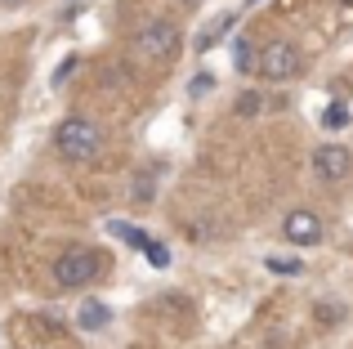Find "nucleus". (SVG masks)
<instances>
[{
  "mask_svg": "<svg viewBox=\"0 0 353 349\" xmlns=\"http://www.w3.org/2000/svg\"><path fill=\"white\" fill-rule=\"evenodd\" d=\"M233 23H237V18H233V14H219V18H215V23H210V27H206V32H201V36H197V54H206V50H210V45H215V41H224V36H228V32H233Z\"/></svg>",
  "mask_w": 353,
  "mask_h": 349,
  "instance_id": "0eeeda50",
  "label": "nucleus"
},
{
  "mask_svg": "<svg viewBox=\"0 0 353 349\" xmlns=\"http://www.w3.org/2000/svg\"><path fill=\"white\" fill-rule=\"evenodd\" d=\"M345 5H353V0H345Z\"/></svg>",
  "mask_w": 353,
  "mask_h": 349,
  "instance_id": "aec40b11",
  "label": "nucleus"
},
{
  "mask_svg": "<svg viewBox=\"0 0 353 349\" xmlns=\"http://www.w3.org/2000/svg\"><path fill=\"white\" fill-rule=\"evenodd\" d=\"M259 108H264V99H259V94H255V90H246V94H241V99H237V117H255V112H259Z\"/></svg>",
  "mask_w": 353,
  "mask_h": 349,
  "instance_id": "ddd939ff",
  "label": "nucleus"
},
{
  "mask_svg": "<svg viewBox=\"0 0 353 349\" xmlns=\"http://www.w3.org/2000/svg\"><path fill=\"white\" fill-rule=\"evenodd\" d=\"M54 143H59V152L68 161H94L99 157V143H103V134H99L94 121H85V117H68V121L59 126V134H54Z\"/></svg>",
  "mask_w": 353,
  "mask_h": 349,
  "instance_id": "f257e3e1",
  "label": "nucleus"
},
{
  "mask_svg": "<svg viewBox=\"0 0 353 349\" xmlns=\"http://www.w3.org/2000/svg\"><path fill=\"white\" fill-rule=\"evenodd\" d=\"M94 278H99V255L90 251V246H72V251H63L59 260H54V282L68 287V291L90 287Z\"/></svg>",
  "mask_w": 353,
  "mask_h": 349,
  "instance_id": "f03ea898",
  "label": "nucleus"
},
{
  "mask_svg": "<svg viewBox=\"0 0 353 349\" xmlns=\"http://www.w3.org/2000/svg\"><path fill=\"white\" fill-rule=\"evenodd\" d=\"M318 323H322V327L340 323V305H318Z\"/></svg>",
  "mask_w": 353,
  "mask_h": 349,
  "instance_id": "dca6fc26",
  "label": "nucleus"
},
{
  "mask_svg": "<svg viewBox=\"0 0 353 349\" xmlns=\"http://www.w3.org/2000/svg\"><path fill=\"white\" fill-rule=\"evenodd\" d=\"M108 305H99V300H90V305H81V327H85V332H103L108 327Z\"/></svg>",
  "mask_w": 353,
  "mask_h": 349,
  "instance_id": "6e6552de",
  "label": "nucleus"
},
{
  "mask_svg": "<svg viewBox=\"0 0 353 349\" xmlns=\"http://www.w3.org/2000/svg\"><path fill=\"white\" fill-rule=\"evenodd\" d=\"M349 166H353V157H349V148H340V143H322V148L313 152V170H318L327 183L345 179Z\"/></svg>",
  "mask_w": 353,
  "mask_h": 349,
  "instance_id": "423d86ee",
  "label": "nucleus"
},
{
  "mask_svg": "<svg viewBox=\"0 0 353 349\" xmlns=\"http://www.w3.org/2000/svg\"><path fill=\"white\" fill-rule=\"evenodd\" d=\"M233 59H237V72H250V68H255V50H250V41H237L233 45Z\"/></svg>",
  "mask_w": 353,
  "mask_h": 349,
  "instance_id": "f8f14e48",
  "label": "nucleus"
},
{
  "mask_svg": "<svg viewBox=\"0 0 353 349\" xmlns=\"http://www.w3.org/2000/svg\"><path fill=\"white\" fill-rule=\"evenodd\" d=\"M0 5H23V0H0Z\"/></svg>",
  "mask_w": 353,
  "mask_h": 349,
  "instance_id": "f3484780",
  "label": "nucleus"
},
{
  "mask_svg": "<svg viewBox=\"0 0 353 349\" xmlns=\"http://www.w3.org/2000/svg\"><path fill=\"white\" fill-rule=\"evenodd\" d=\"M77 68H81V59H77V54H68V59H63L59 68H54V90H63V86H68V81H72V72H77Z\"/></svg>",
  "mask_w": 353,
  "mask_h": 349,
  "instance_id": "9b49d317",
  "label": "nucleus"
},
{
  "mask_svg": "<svg viewBox=\"0 0 353 349\" xmlns=\"http://www.w3.org/2000/svg\"><path fill=\"white\" fill-rule=\"evenodd\" d=\"M108 228H112V233H117V237H125V242H130V246H134V251H143V246H148V242H152V237H148V233H143V228H134V224H121V219H112V224H108Z\"/></svg>",
  "mask_w": 353,
  "mask_h": 349,
  "instance_id": "1a4fd4ad",
  "label": "nucleus"
},
{
  "mask_svg": "<svg viewBox=\"0 0 353 349\" xmlns=\"http://www.w3.org/2000/svg\"><path fill=\"white\" fill-rule=\"evenodd\" d=\"M179 5H201V0H179Z\"/></svg>",
  "mask_w": 353,
  "mask_h": 349,
  "instance_id": "a211bd4d",
  "label": "nucleus"
},
{
  "mask_svg": "<svg viewBox=\"0 0 353 349\" xmlns=\"http://www.w3.org/2000/svg\"><path fill=\"white\" fill-rule=\"evenodd\" d=\"M264 264H268L273 273H282V278H295V273H304V264L295 260V255H291V260H286V255H268Z\"/></svg>",
  "mask_w": 353,
  "mask_h": 349,
  "instance_id": "9d476101",
  "label": "nucleus"
},
{
  "mask_svg": "<svg viewBox=\"0 0 353 349\" xmlns=\"http://www.w3.org/2000/svg\"><path fill=\"white\" fill-rule=\"evenodd\" d=\"M322 121H327L331 130H336V126H349V108H340V103H336V108H327V117H322Z\"/></svg>",
  "mask_w": 353,
  "mask_h": 349,
  "instance_id": "2eb2a0df",
  "label": "nucleus"
},
{
  "mask_svg": "<svg viewBox=\"0 0 353 349\" xmlns=\"http://www.w3.org/2000/svg\"><path fill=\"white\" fill-rule=\"evenodd\" d=\"M300 68H304L300 45H291V41H268L255 59V72L264 81H291V77H300Z\"/></svg>",
  "mask_w": 353,
  "mask_h": 349,
  "instance_id": "7ed1b4c3",
  "label": "nucleus"
},
{
  "mask_svg": "<svg viewBox=\"0 0 353 349\" xmlns=\"http://www.w3.org/2000/svg\"><path fill=\"white\" fill-rule=\"evenodd\" d=\"M143 255L157 264V269H165V264H170V251H165L161 242H148V246H143Z\"/></svg>",
  "mask_w": 353,
  "mask_h": 349,
  "instance_id": "4468645a",
  "label": "nucleus"
},
{
  "mask_svg": "<svg viewBox=\"0 0 353 349\" xmlns=\"http://www.w3.org/2000/svg\"><path fill=\"white\" fill-rule=\"evenodd\" d=\"M246 5H259V0H246Z\"/></svg>",
  "mask_w": 353,
  "mask_h": 349,
  "instance_id": "6ab92c4d",
  "label": "nucleus"
},
{
  "mask_svg": "<svg viewBox=\"0 0 353 349\" xmlns=\"http://www.w3.org/2000/svg\"><path fill=\"white\" fill-rule=\"evenodd\" d=\"M282 237L291 246H318L322 242V219L313 215V210H291V215L282 219Z\"/></svg>",
  "mask_w": 353,
  "mask_h": 349,
  "instance_id": "39448f33",
  "label": "nucleus"
},
{
  "mask_svg": "<svg viewBox=\"0 0 353 349\" xmlns=\"http://www.w3.org/2000/svg\"><path fill=\"white\" fill-rule=\"evenodd\" d=\"M174 50H179V27L170 18H152V23L139 27V36H134L139 59H170Z\"/></svg>",
  "mask_w": 353,
  "mask_h": 349,
  "instance_id": "20e7f679",
  "label": "nucleus"
}]
</instances>
